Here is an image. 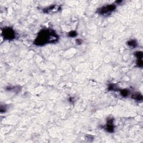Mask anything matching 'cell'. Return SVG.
Returning <instances> with one entry per match:
<instances>
[{"label": "cell", "instance_id": "cell-1", "mask_svg": "<svg viewBox=\"0 0 143 143\" xmlns=\"http://www.w3.org/2000/svg\"><path fill=\"white\" fill-rule=\"evenodd\" d=\"M58 40L59 35L56 31L51 29H44L39 32L34 44L37 46H43L47 44L56 43Z\"/></svg>", "mask_w": 143, "mask_h": 143}, {"label": "cell", "instance_id": "cell-2", "mask_svg": "<svg viewBox=\"0 0 143 143\" xmlns=\"http://www.w3.org/2000/svg\"><path fill=\"white\" fill-rule=\"evenodd\" d=\"M116 9V6L114 4L108 5L98 9L97 13L102 16H108L112 14Z\"/></svg>", "mask_w": 143, "mask_h": 143}, {"label": "cell", "instance_id": "cell-3", "mask_svg": "<svg viewBox=\"0 0 143 143\" xmlns=\"http://www.w3.org/2000/svg\"><path fill=\"white\" fill-rule=\"evenodd\" d=\"M2 36L3 39L7 40H12L15 39L16 37L14 29L10 27L5 28L2 30Z\"/></svg>", "mask_w": 143, "mask_h": 143}, {"label": "cell", "instance_id": "cell-4", "mask_svg": "<svg viewBox=\"0 0 143 143\" xmlns=\"http://www.w3.org/2000/svg\"><path fill=\"white\" fill-rule=\"evenodd\" d=\"M62 7L60 5H53L47 7V8L43 9V12L46 14H53V13H56L59 12L61 10Z\"/></svg>", "mask_w": 143, "mask_h": 143}, {"label": "cell", "instance_id": "cell-5", "mask_svg": "<svg viewBox=\"0 0 143 143\" xmlns=\"http://www.w3.org/2000/svg\"><path fill=\"white\" fill-rule=\"evenodd\" d=\"M114 120L111 117H109L107 119L106 124L105 126V129L108 133H112L114 132L115 126H114Z\"/></svg>", "mask_w": 143, "mask_h": 143}, {"label": "cell", "instance_id": "cell-6", "mask_svg": "<svg viewBox=\"0 0 143 143\" xmlns=\"http://www.w3.org/2000/svg\"><path fill=\"white\" fill-rule=\"evenodd\" d=\"M131 97L134 100L138 101H142L143 99L142 95L139 92H135L132 95Z\"/></svg>", "mask_w": 143, "mask_h": 143}, {"label": "cell", "instance_id": "cell-7", "mask_svg": "<svg viewBox=\"0 0 143 143\" xmlns=\"http://www.w3.org/2000/svg\"><path fill=\"white\" fill-rule=\"evenodd\" d=\"M127 45L130 48H135L138 46V43H137L136 40H135L134 39L130 40L127 41Z\"/></svg>", "mask_w": 143, "mask_h": 143}, {"label": "cell", "instance_id": "cell-8", "mask_svg": "<svg viewBox=\"0 0 143 143\" xmlns=\"http://www.w3.org/2000/svg\"><path fill=\"white\" fill-rule=\"evenodd\" d=\"M135 54V57H136L137 60H139V59H142L143 57V52H142V51H136V52L135 53V54Z\"/></svg>", "mask_w": 143, "mask_h": 143}, {"label": "cell", "instance_id": "cell-9", "mask_svg": "<svg viewBox=\"0 0 143 143\" xmlns=\"http://www.w3.org/2000/svg\"><path fill=\"white\" fill-rule=\"evenodd\" d=\"M120 93H121V95L123 96L124 97H126L129 95V91L127 90V89H122L120 91Z\"/></svg>", "mask_w": 143, "mask_h": 143}, {"label": "cell", "instance_id": "cell-10", "mask_svg": "<svg viewBox=\"0 0 143 143\" xmlns=\"http://www.w3.org/2000/svg\"><path fill=\"white\" fill-rule=\"evenodd\" d=\"M77 33L76 31H71L68 33V36H69V37H72V38L75 37L76 36H77Z\"/></svg>", "mask_w": 143, "mask_h": 143}, {"label": "cell", "instance_id": "cell-11", "mask_svg": "<svg viewBox=\"0 0 143 143\" xmlns=\"http://www.w3.org/2000/svg\"><path fill=\"white\" fill-rule=\"evenodd\" d=\"M136 64H137V66H138V67H142L143 65V59L137 60Z\"/></svg>", "mask_w": 143, "mask_h": 143}, {"label": "cell", "instance_id": "cell-12", "mask_svg": "<svg viewBox=\"0 0 143 143\" xmlns=\"http://www.w3.org/2000/svg\"><path fill=\"white\" fill-rule=\"evenodd\" d=\"M76 43L77 44H78V45H81L82 43V40H81V39H77L76 40Z\"/></svg>", "mask_w": 143, "mask_h": 143}]
</instances>
